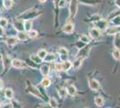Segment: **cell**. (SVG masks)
<instances>
[{"mask_svg": "<svg viewBox=\"0 0 120 108\" xmlns=\"http://www.w3.org/2000/svg\"><path fill=\"white\" fill-rule=\"evenodd\" d=\"M63 31L65 33H71L72 32L74 31V24L72 23H69V24H66L64 28H63Z\"/></svg>", "mask_w": 120, "mask_h": 108, "instance_id": "5", "label": "cell"}, {"mask_svg": "<svg viewBox=\"0 0 120 108\" xmlns=\"http://www.w3.org/2000/svg\"><path fill=\"white\" fill-rule=\"evenodd\" d=\"M37 35H38V32L36 31H29V33H28V36L30 37V38H35V37H37Z\"/></svg>", "mask_w": 120, "mask_h": 108, "instance_id": "31", "label": "cell"}, {"mask_svg": "<svg viewBox=\"0 0 120 108\" xmlns=\"http://www.w3.org/2000/svg\"><path fill=\"white\" fill-rule=\"evenodd\" d=\"M77 12V4L75 2V0H72L70 5V17H73L76 15Z\"/></svg>", "mask_w": 120, "mask_h": 108, "instance_id": "1", "label": "cell"}, {"mask_svg": "<svg viewBox=\"0 0 120 108\" xmlns=\"http://www.w3.org/2000/svg\"><path fill=\"white\" fill-rule=\"evenodd\" d=\"M40 108H51V106L49 105V104H42L41 106H40Z\"/></svg>", "mask_w": 120, "mask_h": 108, "instance_id": "36", "label": "cell"}, {"mask_svg": "<svg viewBox=\"0 0 120 108\" xmlns=\"http://www.w3.org/2000/svg\"><path fill=\"white\" fill-rule=\"evenodd\" d=\"M2 86H3V82H2V80L0 79V88H2Z\"/></svg>", "mask_w": 120, "mask_h": 108, "instance_id": "37", "label": "cell"}, {"mask_svg": "<svg viewBox=\"0 0 120 108\" xmlns=\"http://www.w3.org/2000/svg\"><path fill=\"white\" fill-rule=\"evenodd\" d=\"M13 3H12V0H4V6H5L6 9H9L12 7Z\"/></svg>", "mask_w": 120, "mask_h": 108, "instance_id": "26", "label": "cell"}, {"mask_svg": "<svg viewBox=\"0 0 120 108\" xmlns=\"http://www.w3.org/2000/svg\"><path fill=\"white\" fill-rule=\"evenodd\" d=\"M39 1H40V3H45L47 0H39Z\"/></svg>", "mask_w": 120, "mask_h": 108, "instance_id": "38", "label": "cell"}, {"mask_svg": "<svg viewBox=\"0 0 120 108\" xmlns=\"http://www.w3.org/2000/svg\"><path fill=\"white\" fill-rule=\"evenodd\" d=\"M28 37H29L28 34L23 31L18 32V33H17V39H18V40H21V41H25V40H27Z\"/></svg>", "mask_w": 120, "mask_h": 108, "instance_id": "9", "label": "cell"}, {"mask_svg": "<svg viewBox=\"0 0 120 108\" xmlns=\"http://www.w3.org/2000/svg\"><path fill=\"white\" fill-rule=\"evenodd\" d=\"M72 67V63L70 61H68V60H65V61L62 63V68H63V70H65V71H67V70H69Z\"/></svg>", "mask_w": 120, "mask_h": 108, "instance_id": "13", "label": "cell"}, {"mask_svg": "<svg viewBox=\"0 0 120 108\" xmlns=\"http://www.w3.org/2000/svg\"><path fill=\"white\" fill-rule=\"evenodd\" d=\"M49 105L51 106V108H56L58 106V104H57V101L56 100L55 98L51 97L49 99Z\"/></svg>", "mask_w": 120, "mask_h": 108, "instance_id": "20", "label": "cell"}, {"mask_svg": "<svg viewBox=\"0 0 120 108\" xmlns=\"http://www.w3.org/2000/svg\"><path fill=\"white\" fill-rule=\"evenodd\" d=\"M12 66L15 68H22L24 66V63L20 60H14L12 61Z\"/></svg>", "mask_w": 120, "mask_h": 108, "instance_id": "3", "label": "cell"}, {"mask_svg": "<svg viewBox=\"0 0 120 108\" xmlns=\"http://www.w3.org/2000/svg\"><path fill=\"white\" fill-rule=\"evenodd\" d=\"M56 59V55L55 54H53V53H47V55L45 56V58L43 59L45 61L47 62H50V61H53V60H55Z\"/></svg>", "mask_w": 120, "mask_h": 108, "instance_id": "14", "label": "cell"}, {"mask_svg": "<svg viewBox=\"0 0 120 108\" xmlns=\"http://www.w3.org/2000/svg\"><path fill=\"white\" fill-rule=\"evenodd\" d=\"M114 44H115L116 48L120 49V35L119 34H116L115 38V41H114Z\"/></svg>", "mask_w": 120, "mask_h": 108, "instance_id": "24", "label": "cell"}, {"mask_svg": "<svg viewBox=\"0 0 120 108\" xmlns=\"http://www.w3.org/2000/svg\"><path fill=\"white\" fill-rule=\"evenodd\" d=\"M118 32V30L116 28V26H113V27H109V29H107V33L112 35V34H116Z\"/></svg>", "mask_w": 120, "mask_h": 108, "instance_id": "15", "label": "cell"}, {"mask_svg": "<svg viewBox=\"0 0 120 108\" xmlns=\"http://www.w3.org/2000/svg\"><path fill=\"white\" fill-rule=\"evenodd\" d=\"M50 83H51V81H50L49 78L45 77V78L41 81V85H42V87H44V88H48V87L50 86Z\"/></svg>", "mask_w": 120, "mask_h": 108, "instance_id": "22", "label": "cell"}, {"mask_svg": "<svg viewBox=\"0 0 120 108\" xmlns=\"http://www.w3.org/2000/svg\"><path fill=\"white\" fill-rule=\"evenodd\" d=\"M2 108H13V105H12V104H6L5 105H3Z\"/></svg>", "mask_w": 120, "mask_h": 108, "instance_id": "35", "label": "cell"}, {"mask_svg": "<svg viewBox=\"0 0 120 108\" xmlns=\"http://www.w3.org/2000/svg\"><path fill=\"white\" fill-rule=\"evenodd\" d=\"M7 24H8V21L6 20V19H5V18H1L0 19V26H2L3 28L6 27Z\"/></svg>", "mask_w": 120, "mask_h": 108, "instance_id": "29", "label": "cell"}, {"mask_svg": "<svg viewBox=\"0 0 120 108\" xmlns=\"http://www.w3.org/2000/svg\"><path fill=\"white\" fill-rule=\"evenodd\" d=\"M90 34L93 39H98L100 36V32L98 28H92L90 31Z\"/></svg>", "mask_w": 120, "mask_h": 108, "instance_id": "4", "label": "cell"}, {"mask_svg": "<svg viewBox=\"0 0 120 108\" xmlns=\"http://www.w3.org/2000/svg\"><path fill=\"white\" fill-rule=\"evenodd\" d=\"M112 24L115 26H120V15L112 18Z\"/></svg>", "mask_w": 120, "mask_h": 108, "instance_id": "19", "label": "cell"}, {"mask_svg": "<svg viewBox=\"0 0 120 108\" xmlns=\"http://www.w3.org/2000/svg\"><path fill=\"white\" fill-rule=\"evenodd\" d=\"M80 40H81V41H82V42H84V43H89V41H90V39L88 38V36H86V35H82L80 37Z\"/></svg>", "mask_w": 120, "mask_h": 108, "instance_id": "30", "label": "cell"}, {"mask_svg": "<svg viewBox=\"0 0 120 108\" xmlns=\"http://www.w3.org/2000/svg\"><path fill=\"white\" fill-rule=\"evenodd\" d=\"M82 58H78L75 61H74V63L72 64V66H74L75 68H79L81 67V65H82Z\"/></svg>", "mask_w": 120, "mask_h": 108, "instance_id": "17", "label": "cell"}, {"mask_svg": "<svg viewBox=\"0 0 120 108\" xmlns=\"http://www.w3.org/2000/svg\"><path fill=\"white\" fill-rule=\"evenodd\" d=\"M23 27H24V30L26 32H29L31 30V27H32V21L27 20L24 22L23 24Z\"/></svg>", "mask_w": 120, "mask_h": 108, "instance_id": "11", "label": "cell"}, {"mask_svg": "<svg viewBox=\"0 0 120 108\" xmlns=\"http://www.w3.org/2000/svg\"><path fill=\"white\" fill-rule=\"evenodd\" d=\"M65 5H66V0H59V2H58L59 7H65Z\"/></svg>", "mask_w": 120, "mask_h": 108, "instance_id": "32", "label": "cell"}, {"mask_svg": "<svg viewBox=\"0 0 120 108\" xmlns=\"http://www.w3.org/2000/svg\"><path fill=\"white\" fill-rule=\"evenodd\" d=\"M89 86H90V89H92V90H98L100 88V83H99L98 80H96V79H91V80H90Z\"/></svg>", "mask_w": 120, "mask_h": 108, "instance_id": "2", "label": "cell"}, {"mask_svg": "<svg viewBox=\"0 0 120 108\" xmlns=\"http://www.w3.org/2000/svg\"><path fill=\"white\" fill-rule=\"evenodd\" d=\"M66 91H67V94H69L70 96H75V94H76V88L74 86H69L67 88V89H66Z\"/></svg>", "mask_w": 120, "mask_h": 108, "instance_id": "16", "label": "cell"}, {"mask_svg": "<svg viewBox=\"0 0 120 108\" xmlns=\"http://www.w3.org/2000/svg\"><path fill=\"white\" fill-rule=\"evenodd\" d=\"M58 53L60 54V56H61V58H62V60H64V61L65 60H66L65 59V57H66L67 58V54H68V51L65 49V48H60L59 50H58Z\"/></svg>", "mask_w": 120, "mask_h": 108, "instance_id": "8", "label": "cell"}, {"mask_svg": "<svg viewBox=\"0 0 120 108\" xmlns=\"http://www.w3.org/2000/svg\"><path fill=\"white\" fill-rule=\"evenodd\" d=\"M66 94H67V91H66V89H65V88H60L59 90H58V95H59L60 97L62 98L65 97Z\"/></svg>", "mask_w": 120, "mask_h": 108, "instance_id": "25", "label": "cell"}, {"mask_svg": "<svg viewBox=\"0 0 120 108\" xmlns=\"http://www.w3.org/2000/svg\"><path fill=\"white\" fill-rule=\"evenodd\" d=\"M4 34H5V31H4V28H3L2 26H0V37L4 36Z\"/></svg>", "mask_w": 120, "mask_h": 108, "instance_id": "34", "label": "cell"}, {"mask_svg": "<svg viewBox=\"0 0 120 108\" xmlns=\"http://www.w3.org/2000/svg\"><path fill=\"white\" fill-rule=\"evenodd\" d=\"M113 57L115 58L116 60H120V50L116 48L115 50L113 51Z\"/></svg>", "mask_w": 120, "mask_h": 108, "instance_id": "21", "label": "cell"}, {"mask_svg": "<svg viewBox=\"0 0 120 108\" xmlns=\"http://www.w3.org/2000/svg\"><path fill=\"white\" fill-rule=\"evenodd\" d=\"M58 2H59V0H55V3H56V4H58Z\"/></svg>", "mask_w": 120, "mask_h": 108, "instance_id": "39", "label": "cell"}, {"mask_svg": "<svg viewBox=\"0 0 120 108\" xmlns=\"http://www.w3.org/2000/svg\"><path fill=\"white\" fill-rule=\"evenodd\" d=\"M5 96L8 99H12L14 97V92L12 89H6L5 91Z\"/></svg>", "mask_w": 120, "mask_h": 108, "instance_id": "18", "label": "cell"}, {"mask_svg": "<svg viewBox=\"0 0 120 108\" xmlns=\"http://www.w3.org/2000/svg\"><path fill=\"white\" fill-rule=\"evenodd\" d=\"M95 24L97 25L98 28H100L101 30H104L106 27H107V23L105 21H102V20H98L95 22Z\"/></svg>", "mask_w": 120, "mask_h": 108, "instance_id": "10", "label": "cell"}, {"mask_svg": "<svg viewBox=\"0 0 120 108\" xmlns=\"http://www.w3.org/2000/svg\"><path fill=\"white\" fill-rule=\"evenodd\" d=\"M55 68L57 71H61V70H63V68H62V63H56Z\"/></svg>", "mask_w": 120, "mask_h": 108, "instance_id": "33", "label": "cell"}, {"mask_svg": "<svg viewBox=\"0 0 120 108\" xmlns=\"http://www.w3.org/2000/svg\"><path fill=\"white\" fill-rule=\"evenodd\" d=\"M95 104L98 105V106H101V105H103V104H104L103 98L101 97V96H97V97L95 98Z\"/></svg>", "mask_w": 120, "mask_h": 108, "instance_id": "23", "label": "cell"}, {"mask_svg": "<svg viewBox=\"0 0 120 108\" xmlns=\"http://www.w3.org/2000/svg\"><path fill=\"white\" fill-rule=\"evenodd\" d=\"M30 59H31L32 61H34L35 63H40L41 62V59H40L38 55H31Z\"/></svg>", "mask_w": 120, "mask_h": 108, "instance_id": "28", "label": "cell"}, {"mask_svg": "<svg viewBox=\"0 0 120 108\" xmlns=\"http://www.w3.org/2000/svg\"><path fill=\"white\" fill-rule=\"evenodd\" d=\"M14 26H15V28L18 32L23 31V30H24V27H23V23H22V21H16V22H15Z\"/></svg>", "mask_w": 120, "mask_h": 108, "instance_id": "6", "label": "cell"}, {"mask_svg": "<svg viewBox=\"0 0 120 108\" xmlns=\"http://www.w3.org/2000/svg\"><path fill=\"white\" fill-rule=\"evenodd\" d=\"M46 55H47V52H46L45 50H40V51H39V52H38V56H39V58L41 59V60H43V59L45 58Z\"/></svg>", "mask_w": 120, "mask_h": 108, "instance_id": "27", "label": "cell"}, {"mask_svg": "<svg viewBox=\"0 0 120 108\" xmlns=\"http://www.w3.org/2000/svg\"><path fill=\"white\" fill-rule=\"evenodd\" d=\"M17 41H18L17 37H15V36H11V37H8V38L6 39V43H7L8 45H10V46H13V45L16 44Z\"/></svg>", "mask_w": 120, "mask_h": 108, "instance_id": "7", "label": "cell"}, {"mask_svg": "<svg viewBox=\"0 0 120 108\" xmlns=\"http://www.w3.org/2000/svg\"><path fill=\"white\" fill-rule=\"evenodd\" d=\"M40 72H41V74H42L43 76H48L49 73V66H47V65H42V66L40 67Z\"/></svg>", "mask_w": 120, "mask_h": 108, "instance_id": "12", "label": "cell"}]
</instances>
